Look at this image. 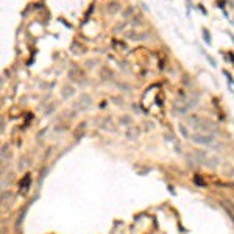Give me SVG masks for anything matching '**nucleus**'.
Segmentation results:
<instances>
[{"mask_svg": "<svg viewBox=\"0 0 234 234\" xmlns=\"http://www.w3.org/2000/svg\"><path fill=\"white\" fill-rule=\"evenodd\" d=\"M180 131H181V134H183L184 137H187V139H189V136H190V134H189L187 130H186V127H184V125H180Z\"/></svg>", "mask_w": 234, "mask_h": 234, "instance_id": "0eeeda50", "label": "nucleus"}, {"mask_svg": "<svg viewBox=\"0 0 234 234\" xmlns=\"http://www.w3.org/2000/svg\"><path fill=\"white\" fill-rule=\"evenodd\" d=\"M91 105H92V98H91V95H89V94H81L80 100L75 103V106L80 108V109H86V108H89Z\"/></svg>", "mask_w": 234, "mask_h": 234, "instance_id": "7ed1b4c3", "label": "nucleus"}, {"mask_svg": "<svg viewBox=\"0 0 234 234\" xmlns=\"http://www.w3.org/2000/svg\"><path fill=\"white\" fill-rule=\"evenodd\" d=\"M189 139L192 142H195V144H200V145H212L215 141V136L214 134H204V133H192L189 136Z\"/></svg>", "mask_w": 234, "mask_h": 234, "instance_id": "f03ea898", "label": "nucleus"}, {"mask_svg": "<svg viewBox=\"0 0 234 234\" xmlns=\"http://www.w3.org/2000/svg\"><path fill=\"white\" fill-rule=\"evenodd\" d=\"M187 122L192 125V128H195L198 133H204V134H214L215 133V125L209 120L203 119L198 116H189Z\"/></svg>", "mask_w": 234, "mask_h": 234, "instance_id": "f257e3e1", "label": "nucleus"}, {"mask_svg": "<svg viewBox=\"0 0 234 234\" xmlns=\"http://www.w3.org/2000/svg\"><path fill=\"white\" fill-rule=\"evenodd\" d=\"M120 122H122V123H127V125L131 127V119H130V117H122Z\"/></svg>", "mask_w": 234, "mask_h": 234, "instance_id": "1a4fd4ad", "label": "nucleus"}, {"mask_svg": "<svg viewBox=\"0 0 234 234\" xmlns=\"http://www.w3.org/2000/svg\"><path fill=\"white\" fill-rule=\"evenodd\" d=\"M203 34H204V41H206V42H208V44H211V39H209V33L206 31V30H203Z\"/></svg>", "mask_w": 234, "mask_h": 234, "instance_id": "9d476101", "label": "nucleus"}, {"mask_svg": "<svg viewBox=\"0 0 234 234\" xmlns=\"http://www.w3.org/2000/svg\"><path fill=\"white\" fill-rule=\"evenodd\" d=\"M127 36L131 38V39H134V41H142V39L147 38V33H136V31H131V33H128Z\"/></svg>", "mask_w": 234, "mask_h": 234, "instance_id": "20e7f679", "label": "nucleus"}, {"mask_svg": "<svg viewBox=\"0 0 234 234\" xmlns=\"http://www.w3.org/2000/svg\"><path fill=\"white\" fill-rule=\"evenodd\" d=\"M61 94H63V97H64V98L72 97V95L75 94V89H73L72 86H64V87H63V92H61Z\"/></svg>", "mask_w": 234, "mask_h": 234, "instance_id": "39448f33", "label": "nucleus"}, {"mask_svg": "<svg viewBox=\"0 0 234 234\" xmlns=\"http://www.w3.org/2000/svg\"><path fill=\"white\" fill-rule=\"evenodd\" d=\"M28 183H30V178H28V176H27V178H25V180L22 181V190H24V192L27 190V187H28Z\"/></svg>", "mask_w": 234, "mask_h": 234, "instance_id": "6e6552de", "label": "nucleus"}, {"mask_svg": "<svg viewBox=\"0 0 234 234\" xmlns=\"http://www.w3.org/2000/svg\"><path fill=\"white\" fill-rule=\"evenodd\" d=\"M137 134H139V130H137L136 127H131V128L128 130V133H127V136H128V137H131V139H136Z\"/></svg>", "mask_w": 234, "mask_h": 234, "instance_id": "423d86ee", "label": "nucleus"}]
</instances>
